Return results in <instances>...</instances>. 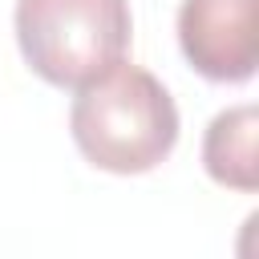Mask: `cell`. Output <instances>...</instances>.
Returning a JSON list of instances; mask_svg holds the SVG:
<instances>
[{
  "label": "cell",
  "instance_id": "6da1fadb",
  "mask_svg": "<svg viewBox=\"0 0 259 259\" xmlns=\"http://www.w3.org/2000/svg\"><path fill=\"white\" fill-rule=\"evenodd\" d=\"M69 130L89 166L109 174H146L178 142V105L170 89L125 57L77 89Z\"/></svg>",
  "mask_w": 259,
  "mask_h": 259
},
{
  "label": "cell",
  "instance_id": "7a4b0ae2",
  "mask_svg": "<svg viewBox=\"0 0 259 259\" xmlns=\"http://www.w3.org/2000/svg\"><path fill=\"white\" fill-rule=\"evenodd\" d=\"M12 24L24 65L57 89L101 77L134 36L130 0H16Z\"/></svg>",
  "mask_w": 259,
  "mask_h": 259
},
{
  "label": "cell",
  "instance_id": "3957f363",
  "mask_svg": "<svg viewBox=\"0 0 259 259\" xmlns=\"http://www.w3.org/2000/svg\"><path fill=\"white\" fill-rule=\"evenodd\" d=\"M178 45L206 81H251L259 65V0H182Z\"/></svg>",
  "mask_w": 259,
  "mask_h": 259
},
{
  "label": "cell",
  "instance_id": "277c9868",
  "mask_svg": "<svg viewBox=\"0 0 259 259\" xmlns=\"http://www.w3.org/2000/svg\"><path fill=\"white\" fill-rule=\"evenodd\" d=\"M202 166L219 186L231 190H259V109L231 105L214 113L202 138Z\"/></svg>",
  "mask_w": 259,
  "mask_h": 259
}]
</instances>
